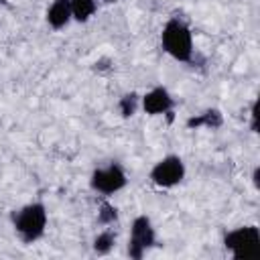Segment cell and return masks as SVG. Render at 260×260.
<instances>
[{"label": "cell", "mask_w": 260, "mask_h": 260, "mask_svg": "<svg viewBox=\"0 0 260 260\" xmlns=\"http://www.w3.org/2000/svg\"><path fill=\"white\" fill-rule=\"evenodd\" d=\"M128 185V175L118 162H108L106 167H95L89 175V187L102 197H112Z\"/></svg>", "instance_id": "6"}, {"label": "cell", "mask_w": 260, "mask_h": 260, "mask_svg": "<svg viewBox=\"0 0 260 260\" xmlns=\"http://www.w3.org/2000/svg\"><path fill=\"white\" fill-rule=\"evenodd\" d=\"M71 4V14H73V20L75 22H89L91 16L95 14L98 10V0H69Z\"/></svg>", "instance_id": "10"}, {"label": "cell", "mask_w": 260, "mask_h": 260, "mask_svg": "<svg viewBox=\"0 0 260 260\" xmlns=\"http://www.w3.org/2000/svg\"><path fill=\"white\" fill-rule=\"evenodd\" d=\"M10 221H12V230L16 238L22 244H35L47 232L49 211L43 201H30L14 209L10 213Z\"/></svg>", "instance_id": "1"}, {"label": "cell", "mask_w": 260, "mask_h": 260, "mask_svg": "<svg viewBox=\"0 0 260 260\" xmlns=\"http://www.w3.org/2000/svg\"><path fill=\"white\" fill-rule=\"evenodd\" d=\"M106 2H110V4H114V2H120V0H106Z\"/></svg>", "instance_id": "15"}, {"label": "cell", "mask_w": 260, "mask_h": 260, "mask_svg": "<svg viewBox=\"0 0 260 260\" xmlns=\"http://www.w3.org/2000/svg\"><path fill=\"white\" fill-rule=\"evenodd\" d=\"M185 175H187L185 160L179 154H165L152 165L148 179L158 189H173L183 183Z\"/></svg>", "instance_id": "5"}, {"label": "cell", "mask_w": 260, "mask_h": 260, "mask_svg": "<svg viewBox=\"0 0 260 260\" xmlns=\"http://www.w3.org/2000/svg\"><path fill=\"white\" fill-rule=\"evenodd\" d=\"M156 246V230L152 219L146 213H140L132 219L130 223V234H128V248L126 254L132 260H142L148 250Z\"/></svg>", "instance_id": "4"}, {"label": "cell", "mask_w": 260, "mask_h": 260, "mask_svg": "<svg viewBox=\"0 0 260 260\" xmlns=\"http://www.w3.org/2000/svg\"><path fill=\"white\" fill-rule=\"evenodd\" d=\"M258 179H260V167H254V173H252V183H254V189H258V187H260Z\"/></svg>", "instance_id": "14"}, {"label": "cell", "mask_w": 260, "mask_h": 260, "mask_svg": "<svg viewBox=\"0 0 260 260\" xmlns=\"http://www.w3.org/2000/svg\"><path fill=\"white\" fill-rule=\"evenodd\" d=\"M118 221V207L114 203H110L108 199H104L98 207V223L100 225H112Z\"/></svg>", "instance_id": "13"}, {"label": "cell", "mask_w": 260, "mask_h": 260, "mask_svg": "<svg viewBox=\"0 0 260 260\" xmlns=\"http://www.w3.org/2000/svg\"><path fill=\"white\" fill-rule=\"evenodd\" d=\"M175 98L165 85H154L150 87L144 95H140V108L148 116H169L173 118L175 110Z\"/></svg>", "instance_id": "7"}, {"label": "cell", "mask_w": 260, "mask_h": 260, "mask_svg": "<svg viewBox=\"0 0 260 260\" xmlns=\"http://www.w3.org/2000/svg\"><path fill=\"white\" fill-rule=\"evenodd\" d=\"M114 246H116V234H114L112 230H108V228L102 230V232H98V236H95L93 242H91V248H93V252H95L98 256L110 254Z\"/></svg>", "instance_id": "11"}, {"label": "cell", "mask_w": 260, "mask_h": 260, "mask_svg": "<svg viewBox=\"0 0 260 260\" xmlns=\"http://www.w3.org/2000/svg\"><path fill=\"white\" fill-rule=\"evenodd\" d=\"M160 47L171 59L179 63H191L195 49H193V32L187 26V22H183L177 16H171L160 30Z\"/></svg>", "instance_id": "2"}, {"label": "cell", "mask_w": 260, "mask_h": 260, "mask_svg": "<svg viewBox=\"0 0 260 260\" xmlns=\"http://www.w3.org/2000/svg\"><path fill=\"white\" fill-rule=\"evenodd\" d=\"M45 20H47L49 28H53V30H63V28L73 20L69 0H51L49 8H47V12H45Z\"/></svg>", "instance_id": "8"}, {"label": "cell", "mask_w": 260, "mask_h": 260, "mask_svg": "<svg viewBox=\"0 0 260 260\" xmlns=\"http://www.w3.org/2000/svg\"><path fill=\"white\" fill-rule=\"evenodd\" d=\"M140 108V95L136 91H128L118 100V112L122 118H132Z\"/></svg>", "instance_id": "12"}, {"label": "cell", "mask_w": 260, "mask_h": 260, "mask_svg": "<svg viewBox=\"0 0 260 260\" xmlns=\"http://www.w3.org/2000/svg\"><path fill=\"white\" fill-rule=\"evenodd\" d=\"M221 244L225 252L236 260L256 258L260 254V228L256 223H246L228 230L223 234Z\"/></svg>", "instance_id": "3"}, {"label": "cell", "mask_w": 260, "mask_h": 260, "mask_svg": "<svg viewBox=\"0 0 260 260\" xmlns=\"http://www.w3.org/2000/svg\"><path fill=\"white\" fill-rule=\"evenodd\" d=\"M221 124H223V116H221V112L215 110V108H209V110H205V112H201V114H197V116H191V118H187V122H185V126H187L189 130H199V128L215 130V128H219Z\"/></svg>", "instance_id": "9"}]
</instances>
